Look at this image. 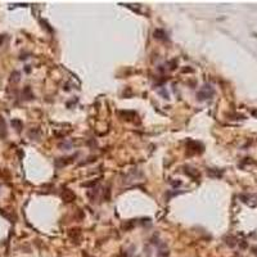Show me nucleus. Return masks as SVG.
<instances>
[{"label":"nucleus","mask_w":257,"mask_h":257,"mask_svg":"<svg viewBox=\"0 0 257 257\" xmlns=\"http://www.w3.org/2000/svg\"><path fill=\"white\" fill-rule=\"evenodd\" d=\"M63 198L66 199V202H71V200L75 198V195H73L72 192H69V189H66V192L63 193Z\"/></svg>","instance_id":"f257e3e1"}]
</instances>
